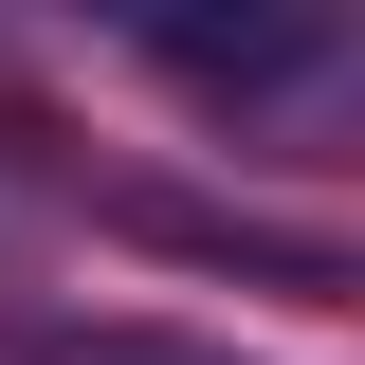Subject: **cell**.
Masks as SVG:
<instances>
[{
  "label": "cell",
  "instance_id": "obj_2",
  "mask_svg": "<svg viewBox=\"0 0 365 365\" xmlns=\"http://www.w3.org/2000/svg\"><path fill=\"white\" fill-rule=\"evenodd\" d=\"M37 365H237L201 329H37Z\"/></svg>",
  "mask_w": 365,
  "mask_h": 365
},
{
  "label": "cell",
  "instance_id": "obj_1",
  "mask_svg": "<svg viewBox=\"0 0 365 365\" xmlns=\"http://www.w3.org/2000/svg\"><path fill=\"white\" fill-rule=\"evenodd\" d=\"M146 73L201 91L237 146H274V128H347V110H365V37H329V19H146Z\"/></svg>",
  "mask_w": 365,
  "mask_h": 365
}]
</instances>
